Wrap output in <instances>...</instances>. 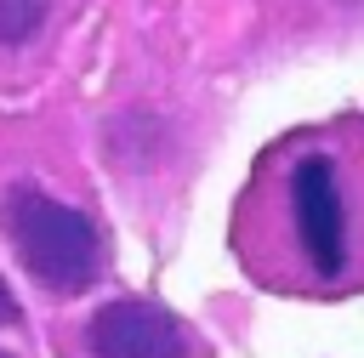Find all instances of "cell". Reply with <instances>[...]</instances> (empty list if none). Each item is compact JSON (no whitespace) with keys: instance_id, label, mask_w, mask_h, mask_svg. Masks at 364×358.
Masks as SVG:
<instances>
[{"instance_id":"6da1fadb","label":"cell","mask_w":364,"mask_h":358,"mask_svg":"<svg viewBox=\"0 0 364 358\" xmlns=\"http://www.w3.org/2000/svg\"><path fill=\"white\" fill-rule=\"evenodd\" d=\"M233 256L273 295H364V114L301 125L256 159Z\"/></svg>"},{"instance_id":"7a4b0ae2","label":"cell","mask_w":364,"mask_h":358,"mask_svg":"<svg viewBox=\"0 0 364 358\" xmlns=\"http://www.w3.org/2000/svg\"><path fill=\"white\" fill-rule=\"evenodd\" d=\"M0 227L17 244L23 267L51 290H85L102 273V233L80 205H63L40 188H11L0 205Z\"/></svg>"},{"instance_id":"3957f363","label":"cell","mask_w":364,"mask_h":358,"mask_svg":"<svg viewBox=\"0 0 364 358\" xmlns=\"http://www.w3.org/2000/svg\"><path fill=\"white\" fill-rule=\"evenodd\" d=\"M91 358H188V324L159 301H102L85 324Z\"/></svg>"},{"instance_id":"277c9868","label":"cell","mask_w":364,"mask_h":358,"mask_svg":"<svg viewBox=\"0 0 364 358\" xmlns=\"http://www.w3.org/2000/svg\"><path fill=\"white\" fill-rule=\"evenodd\" d=\"M46 11H51V0H0V45L6 51L28 45L40 34V23H46Z\"/></svg>"},{"instance_id":"5b68a950","label":"cell","mask_w":364,"mask_h":358,"mask_svg":"<svg viewBox=\"0 0 364 358\" xmlns=\"http://www.w3.org/2000/svg\"><path fill=\"white\" fill-rule=\"evenodd\" d=\"M11 324H23V307H17V295H11V284L0 278V330H11Z\"/></svg>"},{"instance_id":"8992f818","label":"cell","mask_w":364,"mask_h":358,"mask_svg":"<svg viewBox=\"0 0 364 358\" xmlns=\"http://www.w3.org/2000/svg\"><path fill=\"white\" fill-rule=\"evenodd\" d=\"M0 358H11V352H0Z\"/></svg>"}]
</instances>
